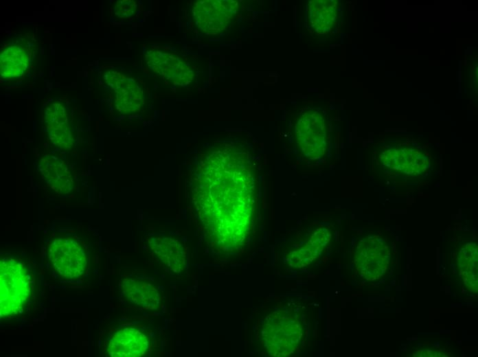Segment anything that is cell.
Masks as SVG:
<instances>
[{"instance_id": "obj_4", "label": "cell", "mask_w": 478, "mask_h": 357, "mask_svg": "<svg viewBox=\"0 0 478 357\" xmlns=\"http://www.w3.org/2000/svg\"><path fill=\"white\" fill-rule=\"evenodd\" d=\"M327 135L325 117L319 111H305L296 124L295 139L298 149L308 159H317L324 154Z\"/></svg>"}, {"instance_id": "obj_10", "label": "cell", "mask_w": 478, "mask_h": 357, "mask_svg": "<svg viewBox=\"0 0 478 357\" xmlns=\"http://www.w3.org/2000/svg\"><path fill=\"white\" fill-rule=\"evenodd\" d=\"M122 293L131 303L147 309H155L159 305V294L151 284L137 279H125L122 284Z\"/></svg>"}, {"instance_id": "obj_11", "label": "cell", "mask_w": 478, "mask_h": 357, "mask_svg": "<svg viewBox=\"0 0 478 357\" xmlns=\"http://www.w3.org/2000/svg\"><path fill=\"white\" fill-rule=\"evenodd\" d=\"M29 56L25 49L17 45L5 49L1 54V76L6 79H15L21 76L27 69Z\"/></svg>"}, {"instance_id": "obj_6", "label": "cell", "mask_w": 478, "mask_h": 357, "mask_svg": "<svg viewBox=\"0 0 478 357\" xmlns=\"http://www.w3.org/2000/svg\"><path fill=\"white\" fill-rule=\"evenodd\" d=\"M149 349L147 336L140 330L126 327L117 331L110 338L107 353L114 357L144 356Z\"/></svg>"}, {"instance_id": "obj_5", "label": "cell", "mask_w": 478, "mask_h": 357, "mask_svg": "<svg viewBox=\"0 0 478 357\" xmlns=\"http://www.w3.org/2000/svg\"><path fill=\"white\" fill-rule=\"evenodd\" d=\"M389 257V247L382 238H368L359 244L356 253L358 270L367 279H377Z\"/></svg>"}, {"instance_id": "obj_9", "label": "cell", "mask_w": 478, "mask_h": 357, "mask_svg": "<svg viewBox=\"0 0 478 357\" xmlns=\"http://www.w3.org/2000/svg\"><path fill=\"white\" fill-rule=\"evenodd\" d=\"M155 256L169 271L183 272L186 266L185 254L179 244L168 238H152L150 243Z\"/></svg>"}, {"instance_id": "obj_3", "label": "cell", "mask_w": 478, "mask_h": 357, "mask_svg": "<svg viewBox=\"0 0 478 357\" xmlns=\"http://www.w3.org/2000/svg\"><path fill=\"white\" fill-rule=\"evenodd\" d=\"M47 256L54 270L68 278L78 277L86 270L88 259L84 249L76 240L58 237L49 244Z\"/></svg>"}, {"instance_id": "obj_1", "label": "cell", "mask_w": 478, "mask_h": 357, "mask_svg": "<svg viewBox=\"0 0 478 357\" xmlns=\"http://www.w3.org/2000/svg\"><path fill=\"white\" fill-rule=\"evenodd\" d=\"M304 329L298 315L290 310L274 312L265 320L262 330L264 346L276 356L293 354L303 338Z\"/></svg>"}, {"instance_id": "obj_12", "label": "cell", "mask_w": 478, "mask_h": 357, "mask_svg": "<svg viewBox=\"0 0 478 357\" xmlns=\"http://www.w3.org/2000/svg\"><path fill=\"white\" fill-rule=\"evenodd\" d=\"M308 10L310 25L316 32L328 30L336 19L335 7L330 1H312Z\"/></svg>"}, {"instance_id": "obj_2", "label": "cell", "mask_w": 478, "mask_h": 357, "mask_svg": "<svg viewBox=\"0 0 478 357\" xmlns=\"http://www.w3.org/2000/svg\"><path fill=\"white\" fill-rule=\"evenodd\" d=\"M1 316L19 314L27 302L31 290L30 275L25 264L12 257H4L0 264Z\"/></svg>"}, {"instance_id": "obj_13", "label": "cell", "mask_w": 478, "mask_h": 357, "mask_svg": "<svg viewBox=\"0 0 478 357\" xmlns=\"http://www.w3.org/2000/svg\"><path fill=\"white\" fill-rule=\"evenodd\" d=\"M116 102L124 110H134L141 101L140 90L137 85L129 83L122 87H118Z\"/></svg>"}, {"instance_id": "obj_8", "label": "cell", "mask_w": 478, "mask_h": 357, "mask_svg": "<svg viewBox=\"0 0 478 357\" xmlns=\"http://www.w3.org/2000/svg\"><path fill=\"white\" fill-rule=\"evenodd\" d=\"M45 130L53 143L60 148L72 145L71 128L65 106L59 102H51L45 113Z\"/></svg>"}, {"instance_id": "obj_7", "label": "cell", "mask_w": 478, "mask_h": 357, "mask_svg": "<svg viewBox=\"0 0 478 357\" xmlns=\"http://www.w3.org/2000/svg\"><path fill=\"white\" fill-rule=\"evenodd\" d=\"M38 172L43 181L60 195L69 194L73 188V179L64 161L55 156L46 155L38 164Z\"/></svg>"}]
</instances>
